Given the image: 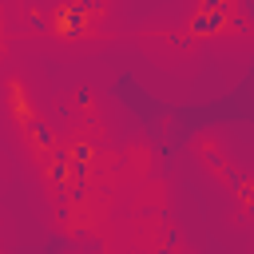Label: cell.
Listing matches in <instances>:
<instances>
[{"label": "cell", "instance_id": "obj_7", "mask_svg": "<svg viewBox=\"0 0 254 254\" xmlns=\"http://www.w3.org/2000/svg\"><path fill=\"white\" fill-rule=\"evenodd\" d=\"M75 4H79V8H83V12H95V16H99V12H103V0H75Z\"/></svg>", "mask_w": 254, "mask_h": 254}, {"label": "cell", "instance_id": "obj_6", "mask_svg": "<svg viewBox=\"0 0 254 254\" xmlns=\"http://www.w3.org/2000/svg\"><path fill=\"white\" fill-rule=\"evenodd\" d=\"M28 24H32V28H36V32H48V28H52V24H48V20H44V16H40V12H32V16H28Z\"/></svg>", "mask_w": 254, "mask_h": 254}, {"label": "cell", "instance_id": "obj_5", "mask_svg": "<svg viewBox=\"0 0 254 254\" xmlns=\"http://www.w3.org/2000/svg\"><path fill=\"white\" fill-rule=\"evenodd\" d=\"M67 155H71V163H87V167L95 163V147H91L87 139H79V143H75V147H71Z\"/></svg>", "mask_w": 254, "mask_h": 254}, {"label": "cell", "instance_id": "obj_4", "mask_svg": "<svg viewBox=\"0 0 254 254\" xmlns=\"http://www.w3.org/2000/svg\"><path fill=\"white\" fill-rule=\"evenodd\" d=\"M28 135H32V143H36V151H40V155H48V151L56 147L52 127H48V123H40V119H36V123H28Z\"/></svg>", "mask_w": 254, "mask_h": 254}, {"label": "cell", "instance_id": "obj_3", "mask_svg": "<svg viewBox=\"0 0 254 254\" xmlns=\"http://www.w3.org/2000/svg\"><path fill=\"white\" fill-rule=\"evenodd\" d=\"M48 179H52L56 190L71 187V155H67V151H56V155L48 159Z\"/></svg>", "mask_w": 254, "mask_h": 254}, {"label": "cell", "instance_id": "obj_1", "mask_svg": "<svg viewBox=\"0 0 254 254\" xmlns=\"http://www.w3.org/2000/svg\"><path fill=\"white\" fill-rule=\"evenodd\" d=\"M87 24H91V12H83L75 0L64 4V8H56V20H52L56 36H64V40H79V36H87Z\"/></svg>", "mask_w": 254, "mask_h": 254}, {"label": "cell", "instance_id": "obj_8", "mask_svg": "<svg viewBox=\"0 0 254 254\" xmlns=\"http://www.w3.org/2000/svg\"><path fill=\"white\" fill-rule=\"evenodd\" d=\"M202 8H222V12H230V0H202Z\"/></svg>", "mask_w": 254, "mask_h": 254}, {"label": "cell", "instance_id": "obj_2", "mask_svg": "<svg viewBox=\"0 0 254 254\" xmlns=\"http://www.w3.org/2000/svg\"><path fill=\"white\" fill-rule=\"evenodd\" d=\"M226 28H230V12H222V8H202V12L190 16V36H194V40L218 36V32H226Z\"/></svg>", "mask_w": 254, "mask_h": 254}]
</instances>
